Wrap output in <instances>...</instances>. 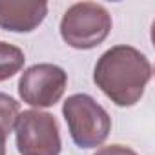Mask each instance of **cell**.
I'll list each match as a JSON object with an SVG mask.
<instances>
[{
    "label": "cell",
    "mask_w": 155,
    "mask_h": 155,
    "mask_svg": "<svg viewBox=\"0 0 155 155\" xmlns=\"http://www.w3.org/2000/svg\"><path fill=\"white\" fill-rule=\"evenodd\" d=\"M15 135L20 155H58L62 150L58 122L48 111H22L15 122Z\"/></svg>",
    "instance_id": "277c9868"
},
{
    "label": "cell",
    "mask_w": 155,
    "mask_h": 155,
    "mask_svg": "<svg viewBox=\"0 0 155 155\" xmlns=\"http://www.w3.org/2000/svg\"><path fill=\"white\" fill-rule=\"evenodd\" d=\"M62 115L73 142L84 150L101 146L111 131V117L88 93L69 95L62 104Z\"/></svg>",
    "instance_id": "7a4b0ae2"
},
{
    "label": "cell",
    "mask_w": 155,
    "mask_h": 155,
    "mask_svg": "<svg viewBox=\"0 0 155 155\" xmlns=\"http://www.w3.org/2000/svg\"><path fill=\"white\" fill-rule=\"evenodd\" d=\"M48 15L46 2L0 0V28L13 33H29L37 29Z\"/></svg>",
    "instance_id": "8992f818"
},
{
    "label": "cell",
    "mask_w": 155,
    "mask_h": 155,
    "mask_svg": "<svg viewBox=\"0 0 155 155\" xmlns=\"http://www.w3.org/2000/svg\"><path fill=\"white\" fill-rule=\"evenodd\" d=\"M8 131L0 126V155H6V140H8Z\"/></svg>",
    "instance_id": "30bf717a"
},
{
    "label": "cell",
    "mask_w": 155,
    "mask_h": 155,
    "mask_svg": "<svg viewBox=\"0 0 155 155\" xmlns=\"http://www.w3.org/2000/svg\"><path fill=\"white\" fill-rule=\"evenodd\" d=\"M18 115H20V104L8 93H0V126L8 133L13 131Z\"/></svg>",
    "instance_id": "ba28073f"
},
{
    "label": "cell",
    "mask_w": 155,
    "mask_h": 155,
    "mask_svg": "<svg viewBox=\"0 0 155 155\" xmlns=\"http://www.w3.org/2000/svg\"><path fill=\"white\" fill-rule=\"evenodd\" d=\"M26 62V55L18 46L0 42V82L17 75Z\"/></svg>",
    "instance_id": "52a82bcc"
},
{
    "label": "cell",
    "mask_w": 155,
    "mask_h": 155,
    "mask_svg": "<svg viewBox=\"0 0 155 155\" xmlns=\"http://www.w3.org/2000/svg\"><path fill=\"white\" fill-rule=\"evenodd\" d=\"M111 31V15L102 4L77 2L66 9L60 20L62 40L75 49H93Z\"/></svg>",
    "instance_id": "3957f363"
},
{
    "label": "cell",
    "mask_w": 155,
    "mask_h": 155,
    "mask_svg": "<svg viewBox=\"0 0 155 155\" xmlns=\"http://www.w3.org/2000/svg\"><path fill=\"white\" fill-rule=\"evenodd\" d=\"M151 79V64L144 53L128 44L104 51L93 69L97 88L120 108L137 104Z\"/></svg>",
    "instance_id": "6da1fadb"
},
{
    "label": "cell",
    "mask_w": 155,
    "mask_h": 155,
    "mask_svg": "<svg viewBox=\"0 0 155 155\" xmlns=\"http://www.w3.org/2000/svg\"><path fill=\"white\" fill-rule=\"evenodd\" d=\"M93 155H137V151H133L131 148L122 146V144H111V146L99 148Z\"/></svg>",
    "instance_id": "9c48e42d"
},
{
    "label": "cell",
    "mask_w": 155,
    "mask_h": 155,
    "mask_svg": "<svg viewBox=\"0 0 155 155\" xmlns=\"http://www.w3.org/2000/svg\"><path fill=\"white\" fill-rule=\"evenodd\" d=\"M68 86V73L57 64H35L28 68L18 81L20 99L33 108L55 106Z\"/></svg>",
    "instance_id": "5b68a950"
}]
</instances>
